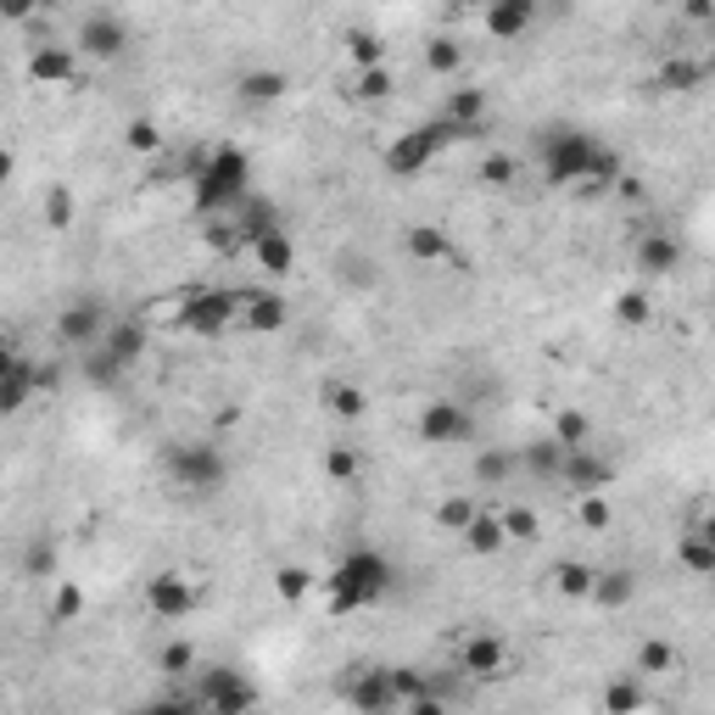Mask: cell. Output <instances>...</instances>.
I'll return each instance as SVG.
<instances>
[{
	"label": "cell",
	"mask_w": 715,
	"mask_h": 715,
	"mask_svg": "<svg viewBox=\"0 0 715 715\" xmlns=\"http://www.w3.org/2000/svg\"><path fill=\"white\" fill-rule=\"evenodd\" d=\"M542 174L548 185H581V190H609L626 163L598 140V135H581V129H554L542 140Z\"/></svg>",
	"instance_id": "1"
},
{
	"label": "cell",
	"mask_w": 715,
	"mask_h": 715,
	"mask_svg": "<svg viewBox=\"0 0 715 715\" xmlns=\"http://www.w3.org/2000/svg\"><path fill=\"white\" fill-rule=\"evenodd\" d=\"M392 581H398V570H392V559H386L381 548H358V554H346V559L330 570V581H324L330 615H358V609L381 604V598L392 592Z\"/></svg>",
	"instance_id": "2"
},
{
	"label": "cell",
	"mask_w": 715,
	"mask_h": 715,
	"mask_svg": "<svg viewBox=\"0 0 715 715\" xmlns=\"http://www.w3.org/2000/svg\"><path fill=\"white\" fill-rule=\"evenodd\" d=\"M190 190H196V213H207V218L235 213V207L252 196V163H246V151H241V146H213V151L202 157Z\"/></svg>",
	"instance_id": "3"
},
{
	"label": "cell",
	"mask_w": 715,
	"mask_h": 715,
	"mask_svg": "<svg viewBox=\"0 0 715 715\" xmlns=\"http://www.w3.org/2000/svg\"><path fill=\"white\" fill-rule=\"evenodd\" d=\"M459 140H476V135L459 129V124H448V118H431V124H420V129H409L403 140L386 146V168H392L398 179H414V174H425V168L437 163L442 146H459Z\"/></svg>",
	"instance_id": "4"
},
{
	"label": "cell",
	"mask_w": 715,
	"mask_h": 715,
	"mask_svg": "<svg viewBox=\"0 0 715 715\" xmlns=\"http://www.w3.org/2000/svg\"><path fill=\"white\" fill-rule=\"evenodd\" d=\"M168 476H174L185 492L207 498L213 487L229 481V459H224L218 442H179V448H168Z\"/></svg>",
	"instance_id": "5"
},
{
	"label": "cell",
	"mask_w": 715,
	"mask_h": 715,
	"mask_svg": "<svg viewBox=\"0 0 715 715\" xmlns=\"http://www.w3.org/2000/svg\"><path fill=\"white\" fill-rule=\"evenodd\" d=\"M241 313H246V291H190V296H179L174 319L190 335H224L229 324H241Z\"/></svg>",
	"instance_id": "6"
},
{
	"label": "cell",
	"mask_w": 715,
	"mask_h": 715,
	"mask_svg": "<svg viewBox=\"0 0 715 715\" xmlns=\"http://www.w3.org/2000/svg\"><path fill=\"white\" fill-rule=\"evenodd\" d=\"M257 682L246 676V670H235V665H213L207 676H202V704H207V715H252L257 709Z\"/></svg>",
	"instance_id": "7"
},
{
	"label": "cell",
	"mask_w": 715,
	"mask_h": 715,
	"mask_svg": "<svg viewBox=\"0 0 715 715\" xmlns=\"http://www.w3.org/2000/svg\"><path fill=\"white\" fill-rule=\"evenodd\" d=\"M470 437H476V414H470L464 403L437 398V403L420 409V442H425V448H459V442H470Z\"/></svg>",
	"instance_id": "8"
},
{
	"label": "cell",
	"mask_w": 715,
	"mask_h": 715,
	"mask_svg": "<svg viewBox=\"0 0 715 715\" xmlns=\"http://www.w3.org/2000/svg\"><path fill=\"white\" fill-rule=\"evenodd\" d=\"M107 302L101 296H79V302H68L62 313H57V335L68 341V346H79V352H90V346H101V335H107Z\"/></svg>",
	"instance_id": "9"
},
{
	"label": "cell",
	"mask_w": 715,
	"mask_h": 715,
	"mask_svg": "<svg viewBox=\"0 0 715 715\" xmlns=\"http://www.w3.org/2000/svg\"><path fill=\"white\" fill-rule=\"evenodd\" d=\"M146 609H151L157 620H185V615L196 609V581L179 576V570H157V576L146 581Z\"/></svg>",
	"instance_id": "10"
},
{
	"label": "cell",
	"mask_w": 715,
	"mask_h": 715,
	"mask_svg": "<svg viewBox=\"0 0 715 715\" xmlns=\"http://www.w3.org/2000/svg\"><path fill=\"white\" fill-rule=\"evenodd\" d=\"M459 670H464L470 682L503 676V670H509V643H503L498 631H470V637L459 643Z\"/></svg>",
	"instance_id": "11"
},
{
	"label": "cell",
	"mask_w": 715,
	"mask_h": 715,
	"mask_svg": "<svg viewBox=\"0 0 715 715\" xmlns=\"http://www.w3.org/2000/svg\"><path fill=\"white\" fill-rule=\"evenodd\" d=\"M79 46H85V57H96V62H118L124 46H129V23H124L118 12H90V18L79 23Z\"/></svg>",
	"instance_id": "12"
},
{
	"label": "cell",
	"mask_w": 715,
	"mask_h": 715,
	"mask_svg": "<svg viewBox=\"0 0 715 715\" xmlns=\"http://www.w3.org/2000/svg\"><path fill=\"white\" fill-rule=\"evenodd\" d=\"M346 698H352V709H358V715H392V709H398V693H392L386 665H364V670L352 676Z\"/></svg>",
	"instance_id": "13"
},
{
	"label": "cell",
	"mask_w": 715,
	"mask_h": 715,
	"mask_svg": "<svg viewBox=\"0 0 715 715\" xmlns=\"http://www.w3.org/2000/svg\"><path fill=\"white\" fill-rule=\"evenodd\" d=\"M146 341H151V324H146V313H124V319H112L107 324V335H101V352L112 358V364H135V358L146 352Z\"/></svg>",
	"instance_id": "14"
},
{
	"label": "cell",
	"mask_w": 715,
	"mask_h": 715,
	"mask_svg": "<svg viewBox=\"0 0 715 715\" xmlns=\"http://www.w3.org/2000/svg\"><path fill=\"white\" fill-rule=\"evenodd\" d=\"M29 79L35 85H74L79 79V51L74 46H35L29 51Z\"/></svg>",
	"instance_id": "15"
},
{
	"label": "cell",
	"mask_w": 715,
	"mask_h": 715,
	"mask_svg": "<svg viewBox=\"0 0 715 715\" xmlns=\"http://www.w3.org/2000/svg\"><path fill=\"white\" fill-rule=\"evenodd\" d=\"M676 263H682V246H676L665 229H648V235L637 241V252H631V268H637L643 280H665V274H676Z\"/></svg>",
	"instance_id": "16"
},
{
	"label": "cell",
	"mask_w": 715,
	"mask_h": 715,
	"mask_svg": "<svg viewBox=\"0 0 715 715\" xmlns=\"http://www.w3.org/2000/svg\"><path fill=\"white\" fill-rule=\"evenodd\" d=\"M442 118H448V124H459V129H470V135H487L492 101H487V90L464 85V90H448V101H442Z\"/></svg>",
	"instance_id": "17"
},
{
	"label": "cell",
	"mask_w": 715,
	"mask_h": 715,
	"mask_svg": "<svg viewBox=\"0 0 715 715\" xmlns=\"http://www.w3.org/2000/svg\"><path fill=\"white\" fill-rule=\"evenodd\" d=\"M481 23H487L492 40H520V35L537 23V0H492Z\"/></svg>",
	"instance_id": "18"
},
{
	"label": "cell",
	"mask_w": 715,
	"mask_h": 715,
	"mask_svg": "<svg viewBox=\"0 0 715 715\" xmlns=\"http://www.w3.org/2000/svg\"><path fill=\"white\" fill-rule=\"evenodd\" d=\"M609 476H615V470H609L592 448H576V453H565V464H559V481H570L576 498H581V492H604Z\"/></svg>",
	"instance_id": "19"
},
{
	"label": "cell",
	"mask_w": 715,
	"mask_h": 715,
	"mask_svg": "<svg viewBox=\"0 0 715 715\" xmlns=\"http://www.w3.org/2000/svg\"><path fill=\"white\" fill-rule=\"evenodd\" d=\"M403 252L414 263H453V235L442 224H409L403 229Z\"/></svg>",
	"instance_id": "20"
},
{
	"label": "cell",
	"mask_w": 715,
	"mask_h": 715,
	"mask_svg": "<svg viewBox=\"0 0 715 715\" xmlns=\"http://www.w3.org/2000/svg\"><path fill=\"white\" fill-rule=\"evenodd\" d=\"M241 101L246 107H268V101H280L285 90H291V79L280 74V68H252V74H241Z\"/></svg>",
	"instance_id": "21"
},
{
	"label": "cell",
	"mask_w": 715,
	"mask_h": 715,
	"mask_svg": "<svg viewBox=\"0 0 715 715\" xmlns=\"http://www.w3.org/2000/svg\"><path fill=\"white\" fill-rule=\"evenodd\" d=\"M676 559H682L687 576H715V537H709L704 526H693V531L676 542Z\"/></svg>",
	"instance_id": "22"
},
{
	"label": "cell",
	"mask_w": 715,
	"mask_h": 715,
	"mask_svg": "<svg viewBox=\"0 0 715 715\" xmlns=\"http://www.w3.org/2000/svg\"><path fill=\"white\" fill-rule=\"evenodd\" d=\"M631 592H637V576H631V570H598V581H592L587 598H592L598 609H626Z\"/></svg>",
	"instance_id": "23"
},
{
	"label": "cell",
	"mask_w": 715,
	"mask_h": 715,
	"mask_svg": "<svg viewBox=\"0 0 715 715\" xmlns=\"http://www.w3.org/2000/svg\"><path fill=\"white\" fill-rule=\"evenodd\" d=\"M324 409H330L335 420H364V414H370V392L352 386V381H330V386H324Z\"/></svg>",
	"instance_id": "24"
},
{
	"label": "cell",
	"mask_w": 715,
	"mask_h": 715,
	"mask_svg": "<svg viewBox=\"0 0 715 715\" xmlns=\"http://www.w3.org/2000/svg\"><path fill=\"white\" fill-rule=\"evenodd\" d=\"M252 252H257V263H263L268 274H291V268H296V246H291V235H285V229L257 235V241H252Z\"/></svg>",
	"instance_id": "25"
},
{
	"label": "cell",
	"mask_w": 715,
	"mask_h": 715,
	"mask_svg": "<svg viewBox=\"0 0 715 715\" xmlns=\"http://www.w3.org/2000/svg\"><path fill=\"white\" fill-rule=\"evenodd\" d=\"M285 319H291L285 296H246V313H241V324H246V330L268 335V330H285Z\"/></svg>",
	"instance_id": "26"
},
{
	"label": "cell",
	"mask_w": 715,
	"mask_h": 715,
	"mask_svg": "<svg viewBox=\"0 0 715 715\" xmlns=\"http://www.w3.org/2000/svg\"><path fill=\"white\" fill-rule=\"evenodd\" d=\"M548 442L565 448V453H576V448L592 442V420H587L581 409H554V437H548Z\"/></svg>",
	"instance_id": "27"
},
{
	"label": "cell",
	"mask_w": 715,
	"mask_h": 715,
	"mask_svg": "<svg viewBox=\"0 0 715 715\" xmlns=\"http://www.w3.org/2000/svg\"><path fill=\"white\" fill-rule=\"evenodd\" d=\"M459 537H464V548H470V554H481V559H487V554H498V548L509 542V537H503V520H498V515H487V509H476V520H470Z\"/></svg>",
	"instance_id": "28"
},
{
	"label": "cell",
	"mask_w": 715,
	"mask_h": 715,
	"mask_svg": "<svg viewBox=\"0 0 715 715\" xmlns=\"http://www.w3.org/2000/svg\"><path fill=\"white\" fill-rule=\"evenodd\" d=\"M548 581H554V592H559V598H587V592H592V581H598V570H592V565H581V559H559V565L548 570Z\"/></svg>",
	"instance_id": "29"
},
{
	"label": "cell",
	"mask_w": 715,
	"mask_h": 715,
	"mask_svg": "<svg viewBox=\"0 0 715 715\" xmlns=\"http://www.w3.org/2000/svg\"><path fill=\"white\" fill-rule=\"evenodd\" d=\"M392 90H398L392 68H364V74H352V101H364V107L392 101Z\"/></svg>",
	"instance_id": "30"
},
{
	"label": "cell",
	"mask_w": 715,
	"mask_h": 715,
	"mask_svg": "<svg viewBox=\"0 0 715 715\" xmlns=\"http://www.w3.org/2000/svg\"><path fill=\"white\" fill-rule=\"evenodd\" d=\"M268 581H274V598L280 604H307L313 598V570L307 565H280Z\"/></svg>",
	"instance_id": "31"
},
{
	"label": "cell",
	"mask_w": 715,
	"mask_h": 715,
	"mask_svg": "<svg viewBox=\"0 0 715 715\" xmlns=\"http://www.w3.org/2000/svg\"><path fill=\"white\" fill-rule=\"evenodd\" d=\"M29 403H35V364L23 358V370L0 381V414H23Z\"/></svg>",
	"instance_id": "32"
},
{
	"label": "cell",
	"mask_w": 715,
	"mask_h": 715,
	"mask_svg": "<svg viewBox=\"0 0 715 715\" xmlns=\"http://www.w3.org/2000/svg\"><path fill=\"white\" fill-rule=\"evenodd\" d=\"M637 709H643V682L637 676L604 682V715H637Z\"/></svg>",
	"instance_id": "33"
},
{
	"label": "cell",
	"mask_w": 715,
	"mask_h": 715,
	"mask_svg": "<svg viewBox=\"0 0 715 715\" xmlns=\"http://www.w3.org/2000/svg\"><path fill=\"white\" fill-rule=\"evenodd\" d=\"M631 670H637V676H665V670H676V648H670L665 637H643Z\"/></svg>",
	"instance_id": "34"
},
{
	"label": "cell",
	"mask_w": 715,
	"mask_h": 715,
	"mask_svg": "<svg viewBox=\"0 0 715 715\" xmlns=\"http://www.w3.org/2000/svg\"><path fill=\"white\" fill-rule=\"evenodd\" d=\"M85 587L79 581H57V592H51V626H74L79 615H85Z\"/></svg>",
	"instance_id": "35"
},
{
	"label": "cell",
	"mask_w": 715,
	"mask_h": 715,
	"mask_svg": "<svg viewBox=\"0 0 715 715\" xmlns=\"http://www.w3.org/2000/svg\"><path fill=\"white\" fill-rule=\"evenodd\" d=\"M704 74H709L704 62H693V57H670V62L659 68V85H665V90H698V85H704Z\"/></svg>",
	"instance_id": "36"
},
{
	"label": "cell",
	"mask_w": 715,
	"mask_h": 715,
	"mask_svg": "<svg viewBox=\"0 0 715 715\" xmlns=\"http://www.w3.org/2000/svg\"><path fill=\"white\" fill-rule=\"evenodd\" d=\"M235 213H241V235H246V241H257V235L280 229V213H274V202H252V196H246Z\"/></svg>",
	"instance_id": "37"
},
{
	"label": "cell",
	"mask_w": 715,
	"mask_h": 715,
	"mask_svg": "<svg viewBox=\"0 0 715 715\" xmlns=\"http://www.w3.org/2000/svg\"><path fill=\"white\" fill-rule=\"evenodd\" d=\"M358 470H364V459H358V448H346V442H335V448H324V476H330L335 487H346V481H358Z\"/></svg>",
	"instance_id": "38"
},
{
	"label": "cell",
	"mask_w": 715,
	"mask_h": 715,
	"mask_svg": "<svg viewBox=\"0 0 715 715\" xmlns=\"http://www.w3.org/2000/svg\"><path fill=\"white\" fill-rule=\"evenodd\" d=\"M346 57H352V68L364 74V68H386V46H381V35H346Z\"/></svg>",
	"instance_id": "39"
},
{
	"label": "cell",
	"mask_w": 715,
	"mask_h": 715,
	"mask_svg": "<svg viewBox=\"0 0 715 715\" xmlns=\"http://www.w3.org/2000/svg\"><path fill=\"white\" fill-rule=\"evenodd\" d=\"M425 68H431L437 79H453V74L464 68V51H459V40H431V46H425Z\"/></svg>",
	"instance_id": "40"
},
{
	"label": "cell",
	"mask_w": 715,
	"mask_h": 715,
	"mask_svg": "<svg viewBox=\"0 0 715 715\" xmlns=\"http://www.w3.org/2000/svg\"><path fill=\"white\" fill-rule=\"evenodd\" d=\"M74 213H79V207H74V190H68V185H51V190H46V229H57V235L74 229Z\"/></svg>",
	"instance_id": "41"
},
{
	"label": "cell",
	"mask_w": 715,
	"mask_h": 715,
	"mask_svg": "<svg viewBox=\"0 0 715 715\" xmlns=\"http://www.w3.org/2000/svg\"><path fill=\"white\" fill-rule=\"evenodd\" d=\"M576 520H581L587 531H609V526H615V509H609L604 492H581V498H576Z\"/></svg>",
	"instance_id": "42"
},
{
	"label": "cell",
	"mask_w": 715,
	"mask_h": 715,
	"mask_svg": "<svg viewBox=\"0 0 715 715\" xmlns=\"http://www.w3.org/2000/svg\"><path fill=\"white\" fill-rule=\"evenodd\" d=\"M559 464H565V448H554V442H531V448H526V470H531V476L559 481Z\"/></svg>",
	"instance_id": "43"
},
{
	"label": "cell",
	"mask_w": 715,
	"mask_h": 715,
	"mask_svg": "<svg viewBox=\"0 0 715 715\" xmlns=\"http://www.w3.org/2000/svg\"><path fill=\"white\" fill-rule=\"evenodd\" d=\"M124 146H129V151H140V157H151V151H163V129H157L151 118H129Z\"/></svg>",
	"instance_id": "44"
},
{
	"label": "cell",
	"mask_w": 715,
	"mask_h": 715,
	"mask_svg": "<svg viewBox=\"0 0 715 715\" xmlns=\"http://www.w3.org/2000/svg\"><path fill=\"white\" fill-rule=\"evenodd\" d=\"M498 520H503V537L509 542H537V531H542V520L531 509H503Z\"/></svg>",
	"instance_id": "45"
},
{
	"label": "cell",
	"mask_w": 715,
	"mask_h": 715,
	"mask_svg": "<svg viewBox=\"0 0 715 715\" xmlns=\"http://www.w3.org/2000/svg\"><path fill=\"white\" fill-rule=\"evenodd\" d=\"M85 375H90L96 386H118V381H124V364H112L101 346H90V352H85Z\"/></svg>",
	"instance_id": "46"
},
{
	"label": "cell",
	"mask_w": 715,
	"mask_h": 715,
	"mask_svg": "<svg viewBox=\"0 0 715 715\" xmlns=\"http://www.w3.org/2000/svg\"><path fill=\"white\" fill-rule=\"evenodd\" d=\"M615 313H620V324H648L654 319V302H648V291H620L615 296Z\"/></svg>",
	"instance_id": "47"
},
{
	"label": "cell",
	"mask_w": 715,
	"mask_h": 715,
	"mask_svg": "<svg viewBox=\"0 0 715 715\" xmlns=\"http://www.w3.org/2000/svg\"><path fill=\"white\" fill-rule=\"evenodd\" d=\"M470 520H476V503H470V498H442V503H437V526H442V531H464Z\"/></svg>",
	"instance_id": "48"
},
{
	"label": "cell",
	"mask_w": 715,
	"mask_h": 715,
	"mask_svg": "<svg viewBox=\"0 0 715 715\" xmlns=\"http://www.w3.org/2000/svg\"><path fill=\"white\" fill-rule=\"evenodd\" d=\"M157 665L168 670V676H185V670H196V643H185V637H174L163 654H157Z\"/></svg>",
	"instance_id": "49"
},
{
	"label": "cell",
	"mask_w": 715,
	"mask_h": 715,
	"mask_svg": "<svg viewBox=\"0 0 715 715\" xmlns=\"http://www.w3.org/2000/svg\"><path fill=\"white\" fill-rule=\"evenodd\" d=\"M386 676H392V693H398V704H409V698L431 693V687H425V676H420L414 665H386Z\"/></svg>",
	"instance_id": "50"
},
{
	"label": "cell",
	"mask_w": 715,
	"mask_h": 715,
	"mask_svg": "<svg viewBox=\"0 0 715 715\" xmlns=\"http://www.w3.org/2000/svg\"><path fill=\"white\" fill-rule=\"evenodd\" d=\"M481 179H487V185H515V179H520V163H515L509 151H492V157L481 163Z\"/></svg>",
	"instance_id": "51"
},
{
	"label": "cell",
	"mask_w": 715,
	"mask_h": 715,
	"mask_svg": "<svg viewBox=\"0 0 715 715\" xmlns=\"http://www.w3.org/2000/svg\"><path fill=\"white\" fill-rule=\"evenodd\" d=\"M509 470H515L509 453H498V448H492V453H476V481H492V487H498Z\"/></svg>",
	"instance_id": "52"
},
{
	"label": "cell",
	"mask_w": 715,
	"mask_h": 715,
	"mask_svg": "<svg viewBox=\"0 0 715 715\" xmlns=\"http://www.w3.org/2000/svg\"><path fill=\"white\" fill-rule=\"evenodd\" d=\"M23 570H29V576H51V570H57V548H51L46 537H35L29 554H23Z\"/></svg>",
	"instance_id": "53"
},
{
	"label": "cell",
	"mask_w": 715,
	"mask_h": 715,
	"mask_svg": "<svg viewBox=\"0 0 715 715\" xmlns=\"http://www.w3.org/2000/svg\"><path fill=\"white\" fill-rule=\"evenodd\" d=\"M403 715H448V704H442L437 693H420V698H409V704H403Z\"/></svg>",
	"instance_id": "54"
},
{
	"label": "cell",
	"mask_w": 715,
	"mask_h": 715,
	"mask_svg": "<svg viewBox=\"0 0 715 715\" xmlns=\"http://www.w3.org/2000/svg\"><path fill=\"white\" fill-rule=\"evenodd\" d=\"M23 370V352L12 346V341H0V381H7V375H18Z\"/></svg>",
	"instance_id": "55"
},
{
	"label": "cell",
	"mask_w": 715,
	"mask_h": 715,
	"mask_svg": "<svg viewBox=\"0 0 715 715\" xmlns=\"http://www.w3.org/2000/svg\"><path fill=\"white\" fill-rule=\"evenodd\" d=\"M0 18H7V23H35V7H29V0H7Z\"/></svg>",
	"instance_id": "56"
},
{
	"label": "cell",
	"mask_w": 715,
	"mask_h": 715,
	"mask_svg": "<svg viewBox=\"0 0 715 715\" xmlns=\"http://www.w3.org/2000/svg\"><path fill=\"white\" fill-rule=\"evenodd\" d=\"M682 18H687V23H715V7H709V0H687Z\"/></svg>",
	"instance_id": "57"
},
{
	"label": "cell",
	"mask_w": 715,
	"mask_h": 715,
	"mask_svg": "<svg viewBox=\"0 0 715 715\" xmlns=\"http://www.w3.org/2000/svg\"><path fill=\"white\" fill-rule=\"evenodd\" d=\"M135 715H185V704H179V698H157V704H146V709H135Z\"/></svg>",
	"instance_id": "58"
},
{
	"label": "cell",
	"mask_w": 715,
	"mask_h": 715,
	"mask_svg": "<svg viewBox=\"0 0 715 715\" xmlns=\"http://www.w3.org/2000/svg\"><path fill=\"white\" fill-rule=\"evenodd\" d=\"M12 179H18V157L0 146V185H12Z\"/></svg>",
	"instance_id": "59"
}]
</instances>
